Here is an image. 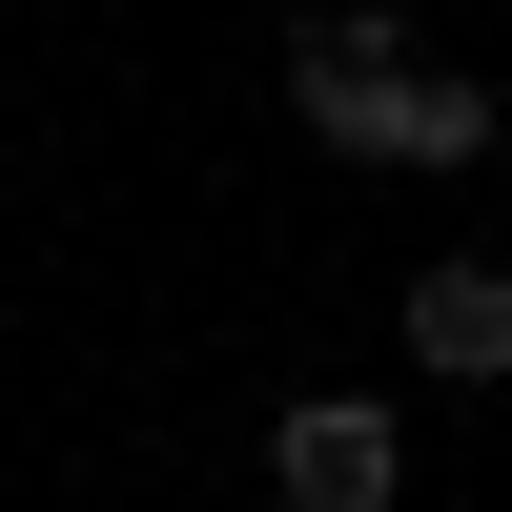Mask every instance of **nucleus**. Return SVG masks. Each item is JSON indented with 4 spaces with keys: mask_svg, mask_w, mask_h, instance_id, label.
<instances>
[{
    "mask_svg": "<svg viewBox=\"0 0 512 512\" xmlns=\"http://www.w3.org/2000/svg\"><path fill=\"white\" fill-rule=\"evenodd\" d=\"M287 103H308L349 164H472V144H492V82H451V62H390V21H369V0L287 21Z\"/></svg>",
    "mask_w": 512,
    "mask_h": 512,
    "instance_id": "f257e3e1",
    "label": "nucleus"
},
{
    "mask_svg": "<svg viewBox=\"0 0 512 512\" xmlns=\"http://www.w3.org/2000/svg\"><path fill=\"white\" fill-rule=\"evenodd\" d=\"M390 410L369 390H308V410H267V512H390Z\"/></svg>",
    "mask_w": 512,
    "mask_h": 512,
    "instance_id": "f03ea898",
    "label": "nucleus"
},
{
    "mask_svg": "<svg viewBox=\"0 0 512 512\" xmlns=\"http://www.w3.org/2000/svg\"><path fill=\"white\" fill-rule=\"evenodd\" d=\"M410 369L492 390V369H512V267H410Z\"/></svg>",
    "mask_w": 512,
    "mask_h": 512,
    "instance_id": "7ed1b4c3",
    "label": "nucleus"
}]
</instances>
